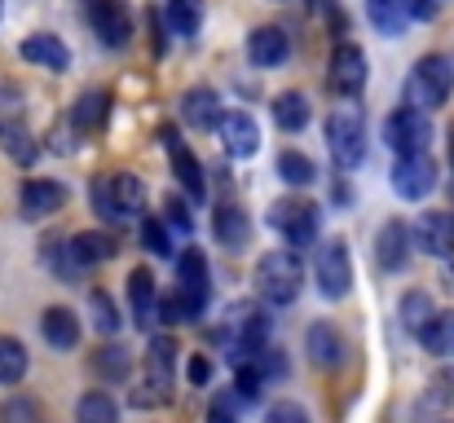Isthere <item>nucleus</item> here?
Returning <instances> with one entry per match:
<instances>
[{
    "instance_id": "obj_1",
    "label": "nucleus",
    "mask_w": 454,
    "mask_h": 423,
    "mask_svg": "<svg viewBox=\"0 0 454 423\" xmlns=\"http://www.w3.org/2000/svg\"><path fill=\"white\" fill-rule=\"evenodd\" d=\"M304 286V265L292 247H278V252H265L256 261V291L265 304H292Z\"/></svg>"
},
{
    "instance_id": "obj_2",
    "label": "nucleus",
    "mask_w": 454,
    "mask_h": 423,
    "mask_svg": "<svg viewBox=\"0 0 454 423\" xmlns=\"http://www.w3.org/2000/svg\"><path fill=\"white\" fill-rule=\"evenodd\" d=\"M450 93H454L450 62H446L442 53H424V58L415 62V71H411V84H406L411 106H419V111H442V106L450 102Z\"/></svg>"
},
{
    "instance_id": "obj_3",
    "label": "nucleus",
    "mask_w": 454,
    "mask_h": 423,
    "mask_svg": "<svg viewBox=\"0 0 454 423\" xmlns=\"http://www.w3.org/2000/svg\"><path fill=\"white\" fill-rule=\"evenodd\" d=\"M230 335H234V349H230V362H252L256 353H265V340H270V313L261 300H239L230 309Z\"/></svg>"
},
{
    "instance_id": "obj_4",
    "label": "nucleus",
    "mask_w": 454,
    "mask_h": 423,
    "mask_svg": "<svg viewBox=\"0 0 454 423\" xmlns=\"http://www.w3.org/2000/svg\"><path fill=\"white\" fill-rule=\"evenodd\" d=\"M326 145L340 168H357L366 159V120L357 106H335L326 120Z\"/></svg>"
},
{
    "instance_id": "obj_5",
    "label": "nucleus",
    "mask_w": 454,
    "mask_h": 423,
    "mask_svg": "<svg viewBox=\"0 0 454 423\" xmlns=\"http://www.w3.org/2000/svg\"><path fill=\"white\" fill-rule=\"evenodd\" d=\"M322 225V208L309 199H274L270 203V230H278L292 247H309L317 239Z\"/></svg>"
},
{
    "instance_id": "obj_6",
    "label": "nucleus",
    "mask_w": 454,
    "mask_h": 423,
    "mask_svg": "<svg viewBox=\"0 0 454 423\" xmlns=\"http://www.w3.org/2000/svg\"><path fill=\"white\" fill-rule=\"evenodd\" d=\"M212 274H207V256L199 252V247H185L181 256H176V300H181V309H185V317L190 322H199V313L207 309V295H212Z\"/></svg>"
},
{
    "instance_id": "obj_7",
    "label": "nucleus",
    "mask_w": 454,
    "mask_h": 423,
    "mask_svg": "<svg viewBox=\"0 0 454 423\" xmlns=\"http://www.w3.org/2000/svg\"><path fill=\"white\" fill-rule=\"evenodd\" d=\"M313 278H317V291L326 300H344L348 286H353V256H348V243L344 239H326L313 256Z\"/></svg>"
},
{
    "instance_id": "obj_8",
    "label": "nucleus",
    "mask_w": 454,
    "mask_h": 423,
    "mask_svg": "<svg viewBox=\"0 0 454 423\" xmlns=\"http://www.w3.org/2000/svg\"><path fill=\"white\" fill-rule=\"evenodd\" d=\"M437 159L428 154V150H419V154H397V163H393V190H397V199H406V203H415V199H428L433 190H437Z\"/></svg>"
},
{
    "instance_id": "obj_9",
    "label": "nucleus",
    "mask_w": 454,
    "mask_h": 423,
    "mask_svg": "<svg viewBox=\"0 0 454 423\" xmlns=\"http://www.w3.org/2000/svg\"><path fill=\"white\" fill-rule=\"evenodd\" d=\"M384 141H388L397 154H419V150H428V141H433L428 111H419V106H402V111H393L388 124H384Z\"/></svg>"
},
{
    "instance_id": "obj_10",
    "label": "nucleus",
    "mask_w": 454,
    "mask_h": 423,
    "mask_svg": "<svg viewBox=\"0 0 454 423\" xmlns=\"http://www.w3.org/2000/svg\"><path fill=\"white\" fill-rule=\"evenodd\" d=\"M326 84L340 98H357L366 89V53L357 44H335L331 67H326Z\"/></svg>"
},
{
    "instance_id": "obj_11",
    "label": "nucleus",
    "mask_w": 454,
    "mask_h": 423,
    "mask_svg": "<svg viewBox=\"0 0 454 423\" xmlns=\"http://www.w3.org/2000/svg\"><path fill=\"white\" fill-rule=\"evenodd\" d=\"M411 243L428 256H454V212H419V221L411 225Z\"/></svg>"
},
{
    "instance_id": "obj_12",
    "label": "nucleus",
    "mask_w": 454,
    "mask_h": 423,
    "mask_svg": "<svg viewBox=\"0 0 454 423\" xmlns=\"http://www.w3.org/2000/svg\"><path fill=\"white\" fill-rule=\"evenodd\" d=\"M62 203H67V185L62 181H49V176H31L18 190V212L27 221H49L53 212H62Z\"/></svg>"
},
{
    "instance_id": "obj_13",
    "label": "nucleus",
    "mask_w": 454,
    "mask_h": 423,
    "mask_svg": "<svg viewBox=\"0 0 454 423\" xmlns=\"http://www.w3.org/2000/svg\"><path fill=\"white\" fill-rule=\"evenodd\" d=\"M216 137H221V145H225V154H234V159H252V154L261 150V124H256L247 111H221Z\"/></svg>"
},
{
    "instance_id": "obj_14",
    "label": "nucleus",
    "mask_w": 454,
    "mask_h": 423,
    "mask_svg": "<svg viewBox=\"0 0 454 423\" xmlns=\"http://www.w3.org/2000/svg\"><path fill=\"white\" fill-rule=\"evenodd\" d=\"M172 371H176V340L172 335H151L146 344V384L154 402H168V388H172Z\"/></svg>"
},
{
    "instance_id": "obj_15",
    "label": "nucleus",
    "mask_w": 454,
    "mask_h": 423,
    "mask_svg": "<svg viewBox=\"0 0 454 423\" xmlns=\"http://www.w3.org/2000/svg\"><path fill=\"white\" fill-rule=\"evenodd\" d=\"M159 141H163V150L172 154V172H176V181L185 185V194H190V199H203V194H207V181H203V163L194 159V150L181 141L176 129H159Z\"/></svg>"
},
{
    "instance_id": "obj_16",
    "label": "nucleus",
    "mask_w": 454,
    "mask_h": 423,
    "mask_svg": "<svg viewBox=\"0 0 454 423\" xmlns=\"http://www.w3.org/2000/svg\"><path fill=\"white\" fill-rule=\"evenodd\" d=\"M89 22L106 49H124L133 35V18H129L124 0H89Z\"/></svg>"
},
{
    "instance_id": "obj_17",
    "label": "nucleus",
    "mask_w": 454,
    "mask_h": 423,
    "mask_svg": "<svg viewBox=\"0 0 454 423\" xmlns=\"http://www.w3.org/2000/svg\"><path fill=\"white\" fill-rule=\"evenodd\" d=\"M375 265L384 274H402L411 265V225L406 221H388L375 234Z\"/></svg>"
},
{
    "instance_id": "obj_18",
    "label": "nucleus",
    "mask_w": 454,
    "mask_h": 423,
    "mask_svg": "<svg viewBox=\"0 0 454 423\" xmlns=\"http://www.w3.org/2000/svg\"><path fill=\"white\" fill-rule=\"evenodd\" d=\"M18 58L31 62V67H44V71H53V75H62V71L71 67V49H67L58 35H49V31L27 35V40L18 44Z\"/></svg>"
},
{
    "instance_id": "obj_19",
    "label": "nucleus",
    "mask_w": 454,
    "mask_h": 423,
    "mask_svg": "<svg viewBox=\"0 0 454 423\" xmlns=\"http://www.w3.org/2000/svg\"><path fill=\"white\" fill-rule=\"evenodd\" d=\"M247 58L252 67H283L292 58V35L283 27H256L247 35Z\"/></svg>"
},
{
    "instance_id": "obj_20",
    "label": "nucleus",
    "mask_w": 454,
    "mask_h": 423,
    "mask_svg": "<svg viewBox=\"0 0 454 423\" xmlns=\"http://www.w3.org/2000/svg\"><path fill=\"white\" fill-rule=\"evenodd\" d=\"M304 349H309V362L322 366V371H335L344 362V335L331 322H313L309 335H304Z\"/></svg>"
},
{
    "instance_id": "obj_21",
    "label": "nucleus",
    "mask_w": 454,
    "mask_h": 423,
    "mask_svg": "<svg viewBox=\"0 0 454 423\" xmlns=\"http://www.w3.org/2000/svg\"><path fill=\"white\" fill-rule=\"evenodd\" d=\"M181 120H185L190 129H199V133L216 129V124H221V98H216L207 84L185 89V98H181Z\"/></svg>"
},
{
    "instance_id": "obj_22",
    "label": "nucleus",
    "mask_w": 454,
    "mask_h": 423,
    "mask_svg": "<svg viewBox=\"0 0 454 423\" xmlns=\"http://www.w3.org/2000/svg\"><path fill=\"white\" fill-rule=\"evenodd\" d=\"M212 230H216V243L230 247V252H243L247 239H252V221H247V212L239 203H221L212 212Z\"/></svg>"
},
{
    "instance_id": "obj_23",
    "label": "nucleus",
    "mask_w": 454,
    "mask_h": 423,
    "mask_svg": "<svg viewBox=\"0 0 454 423\" xmlns=\"http://www.w3.org/2000/svg\"><path fill=\"white\" fill-rule=\"evenodd\" d=\"M154 274L151 270H133L129 274V313H133V322L142 326V331H154Z\"/></svg>"
},
{
    "instance_id": "obj_24",
    "label": "nucleus",
    "mask_w": 454,
    "mask_h": 423,
    "mask_svg": "<svg viewBox=\"0 0 454 423\" xmlns=\"http://www.w3.org/2000/svg\"><path fill=\"white\" fill-rule=\"evenodd\" d=\"M40 331H44L49 349H58V353H67V349H75V344H80V317H75L71 309H62V304L44 309Z\"/></svg>"
},
{
    "instance_id": "obj_25",
    "label": "nucleus",
    "mask_w": 454,
    "mask_h": 423,
    "mask_svg": "<svg viewBox=\"0 0 454 423\" xmlns=\"http://www.w3.org/2000/svg\"><path fill=\"white\" fill-rule=\"evenodd\" d=\"M106 111H111V93L106 89H89L80 93V102L71 106V129L75 133H93L106 124Z\"/></svg>"
},
{
    "instance_id": "obj_26",
    "label": "nucleus",
    "mask_w": 454,
    "mask_h": 423,
    "mask_svg": "<svg viewBox=\"0 0 454 423\" xmlns=\"http://www.w3.org/2000/svg\"><path fill=\"white\" fill-rule=\"evenodd\" d=\"M67 247H71V256H75L80 270H89V265H106V261L115 256V239L102 234V230H84V234H75Z\"/></svg>"
},
{
    "instance_id": "obj_27",
    "label": "nucleus",
    "mask_w": 454,
    "mask_h": 423,
    "mask_svg": "<svg viewBox=\"0 0 454 423\" xmlns=\"http://www.w3.org/2000/svg\"><path fill=\"white\" fill-rule=\"evenodd\" d=\"M270 111H274V124H278L283 133H304V124H309V98L296 93V89L278 93V98L270 102Z\"/></svg>"
},
{
    "instance_id": "obj_28",
    "label": "nucleus",
    "mask_w": 454,
    "mask_h": 423,
    "mask_svg": "<svg viewBox=\"0 0 454 423\" xmlns=\"http://www.w3.org/2000/svg\"><path fill=\"white\" fill-rule=\"evenodd\" d=\"M111 199H115V212L120 216H137L142 203H146V185L137 172H115L111 176Z\"/></svg>"
},
{
    "instance_id": "obj_29",
    "label": "nucleus",
    "mask_w": 454,
    "mask_h": 423,
    "mask_svg": "<svg viewBox=\"0 0 454 423\" xmlns=\"http://www.w3.org/2000/svg\"><path fill=\"white\" fill-rule=\"evenodd\" d=\"M27 371H31L27 344H22V340H13V335H0V384H4V388H13V384H22V380H27Z\"/></svg>"
},
{
    "instance_id": "obj_30",
    "label": "nucleus",
    "mask_w": 454,
    "mask_h": 423,
    "mask_svg": "<svg viewBox=\"0 0 454 423\" xmlns=\"http://www.w3.org/2000/svg\"><path fill=\"white\" fill-rule=\"evenodd\" d=\"M419 344H424L433 357H454V309L428 317V326L419 331Z\"/></svg>"
},
{
    "instance_id": "obj_31",
    "label": "nucleus",
    "mask_w": 454,
    "mask_h": 423,
    "mask_svg": "<svg viewBox=\"0 0 454 423\" xmlns=\"http://www.w3.org/2000/svg\"><path fill=\"white\" fill-rule=\"evenodd\" d=\"M75 423H120V406L111 393H84L75 402Z\"/></svg>"
},
{
    "instance_id": "obj_32",
    "label": "nucleus",
    "mask_w": 454,
    "mask_h": 423,
    "mask_svg": "<svg viewBox=\"0 0 454 423\" xmlns=\"http://www.w3.org/2000/svg\"><path fill=\"white\" fill-rule=\"evenodd\" d=\"M397 313H402V326H406L411 335H419L437 309H433L428 291H406V295H402V304H397Z\"/></svg>"
},
{
    "instance_id": "obj_33",
    "label": "nucleus",
    "mask_w": 454,
    "mask_h": 423,
    "mask_svg": "<svg viewBox=\"0 0 454 423\" xmlns=\"http://www.w3.org/2000/svg\"><path fill=\"white\" fill-rule=\"evenodd\" d=\"M366 13H371V22H375L380 35H402V31H406V9H402V0H366Z\"/></svg>"
},
{
    "instance_id": "obj_34",
    "label": "nucleus",
    "mask_w": 454,
    "mask_h": 423,
    "mask_svg": "<svg viewBox=\"0 0 454 423\" xmlns=\"http://www.w3.org/2000/svg\"><path fill=\"white\" fill-rule=\"evenodd\" d=\"M168 22L176 35H199L203 27V0H168Z\"/></svg>"
},
{
    "instance_id": "obj_35",
    "label": "nucleus",
    "mask_w": 454,
    "mask_h": 423,
    "mask_svg": "<svg viewBox=\"0 0 454 423\" xmlns=\"http://www.w3.org/2000/svg\"><path fill=\"white\" fill-rule=\"evenodd\" d=\"M278 176H283L287 185H313V181H317V168H313V159L301 154V150H283V154H278Z\"/></svg>"
},
{
    "instance_id": "obj_36",
    "label": "nucleus",
    "mask_w": 454,
    "mask_h": 423,
    "mask_svg": "<svg viewBox=\"0 0 454 423\" xmlns=\"http://www.w3.org/2000/svg\"><path fill=\"white\" fill-rule=\"evenodd\" d=\"M93 366H98V375L102 380H129V349H120V344H106V349H98L93 353Z\"/></svg>"
},
{
    "instance_id": "obj_37",
    "label": "nucleus",
    "mask_w": 454,
    "mask_h": 423,
    "mask_svg": "<svg viewBox=\"0 0 454 423\" xmlns=\"http://www.w3.org/2000/svg\"><path fill=\"white\" fill-rule=\"evenodd\" d=\"M89 309H93V326H98V331H106V335H115V331L124 326V317H120V309H115V300H111L106 291H93V300H89Z\"/></svg>"
},
{
    "instance_id": "obj_38",
    "label": "nucleus",
    "mask_w": 454,
    "mask_h": 423,
    "mask_svg": "<svg viewBox=\"0 0 454 423\" xmlns=\"http://www.w3.org/2000/svg\"><path fill=\"white\" fill-rule=\"evenodd\" d=\"M142 243H146L151 256H163V261L176 256V252H172V234H168V225H163L159 216H146V221H142Z\"/></svg>"
},
{
    "instance_id": "obj_39",
    "label": "nucleus",
    "mask_w": 454,
    "mask_h": 423,
    "mask_svg": "<svg viewBox=\"0 0 454 423\" xmlns=\"http://www.w3.org/2000/svg\"><path fill=\"white\" fill-rule=\"evenodd\" d=\"M44 265H49L53 274H62L67 282L80 278V265H75V256H71L67 243H44Z\"/></svg>"
},
{
    "instance_id": "obj_40",
    "label": "nucleus",
    "mask_w": 454,
    "mask_h": 423,
    "mask_svg": "<svg viewBox=\"0 0 454 423\" xmlns=\"http://www.w3.org/2000/svg\"><path fill=\"white\" fill-rule=\"evenodd\" d=\"M0 423H40V402L35 397H9L0 406Z\"/></svg>"
},
{
    "instance_id": "obj_41",
    "label": "nucleus",
    "mask_w": 454,
    "mask_h": 423,
    "mask_svg": "<svg viewBox=\"0 0 454 423\" xmlns=\"http://www.w3.org/2000/svg\"><path fill=\"white\" fill-rule=\"evenodd\" d=\"M428 397L437 402V406H454V362L446 357V366L428 380Z\"/></svg>"
},
{
    "instance_id": "obj_42",
    "label": "nucleus",
    "mask_w": 454,
    "mask_h": 423,
    "mask_svg": "<svg viewBox=\"0 0 454 423\" xmlns=\"http://www.w3.org/2000/svg\"><path fill=\"white\" fill-rule=\"evenodd\" d=\"M89 199H93V212H98L102 221H120L115 199H111V176H98V181H93V190H89Z\"/></svg>"
},
{
    "instance_id": "obj_43",
    "label": "nucleus",
    "mask_w": 454,
    "mask_h": 423,
    "mask_svg": "<svg viewBox=\"0 0 454 423\" xmlns=\"http://www.w3.org/2000/svg\"><path fill=\"white\" fill-rule=\"evenodd\" d=\"M0 137H4L9 154H13L18 163H31V159H35V145H31V137H27L18 124H4V129H0Z\"/></svg>"
},
{
    "instance_id": "obj_44",
    "label": "nucleus",
    "mask_w": 454,
    "mask_h": 423,
    "mask_svg": "<svg viewBox=\"0 0 454 423\" xmlns=\"http://www.w3.org/2000/svg\"><path fill=\"white\" fill-rule=\"evenodd\" d=\"M207 423H239V402H234V393H216V397H212Z\"/></svg>"
},
{
    "instance_id": "obj_45",
    "label": "nucleus",
    "mask_w": 454,
    "mask_h": 423,
    "mask_svg": "<svg viewBox=\"0 0 454 423\" xmlns=\"http://www.w3.org/2000/svg\"><path fill=\"white\" fill-rule=\"evenodd\" d=\"M163 225H168V230L190 234V225H194V221H190V208H185L181 199H168V203H163Z\"/></svg>"
},
{
    "instance_id": "obj_46",
    "label": "nucleus",
    "mask_w": 454,
    "mask_h": 423,
    "mask_svg": "<svg viewBox=\"0 0 454 423\" xmlns=\"http://www.w3.org/2000/svg\"><path fill=\"white\" fill-rule=\"evenodd\" d=\"M265 423H309V411H304L301 402H274Z\"/></svg>"
},
{
    "instance_id": "obj_47",
    "label": "nucleus",
    "mask_w": 454,
    "mask_h": 423,
    "mask_svg": "<svg viewBox=\"0 0 454 423\" xmlns=\"http://www.w3.org/2000/svg\"><path fill=\"white\" fill-rule=\"evenodd\" d=\"M402 9H406V18H415V22H433V18L446 9V0H402Z\"/></svg>"
},
{
    "instance_id": "obj_48",
    "label": "nucleus",
    "mask_w": 454,
    "mask_h": 423,
    "mask_svg": "<svg viewBox=\"0 0 454 423\" xmlns=\"http://www.w3.org/2000/svg\"><path fill=\"white\" fill-rule=\"evenodd\" d=\"M185 375H190V384H194V388H203V384L212 380V362H207L203 353H194V357H190V366H185Z\"/></svg>"
},
{
    "instance_id": "obj_49",
    "label": "nucleus",
    "mask_w": 454,
    "mask_h": 423,
    "mask_svg": "<svg viewBox=\"0 0 454 423\" xmlns=\"http://www.w3.org/2000/svg\"><path fill=\"white\" fill-rule=\"evenodd\" d=\"M0 13H4V0H0Z\"/></svg>"
},
{
    "instance_id": "obj_50",
    "label": "nucleus",
    "mask_w": 454,
    "mask_h": 423,
    "mask_svg": "<svg viewBox=\"0 0 454 423\" xmlns=\"http://www.w3.org/2000/svg\"><path fill=\"white\" fill-rule=\"evenodd\" d=\"M274 4H283V0H274Z\"/></svg>"
}]
</instances>
